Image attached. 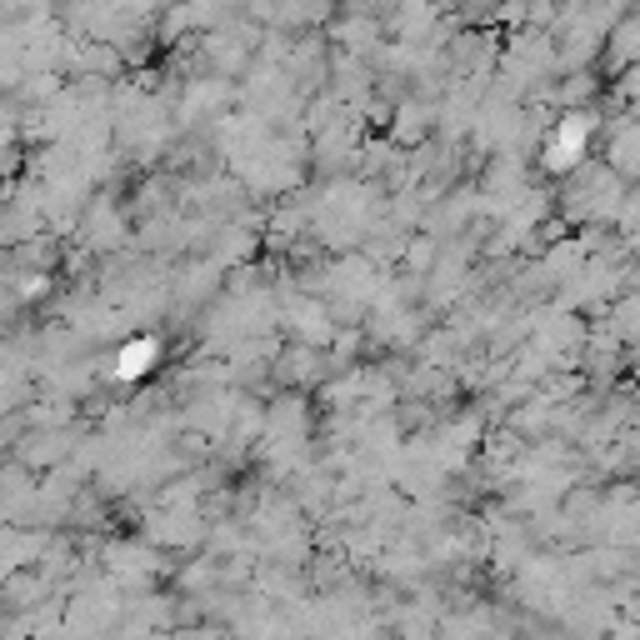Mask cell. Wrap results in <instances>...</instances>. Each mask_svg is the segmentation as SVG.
Here are the masks:
<instances>
[{
    "label": "cell",
    "instance_id": "1",
    "mask_svg": "<svg viewBox=\"0 0 640 640\" xmlns=\"http://www.w3.org/2000/svg\"><path fill=\"white\" fill-rule=\"evenodd\" d=\"M581 151H585V126L581 120H566V126L550 135V145H546V166L550 170H570L576 161H581Z\"/></svg>",
    "mask_w": 640,
    "mask_h": 640
},
{
    "label": "cell",
    "instance_id": "2",
    "mask_svg": "<svg viewBox=\"0 0 640 640\" xmlns=\"http://www.w3.org/2000/svg\"><path fill=\"white\" fill-rule=\"evenodd\" d=\"M155 356H161V345H155L151 335H141V341H131V345H120V356H116V376H120V380L145 376V370L155 366Z\"/></svg>",
    "mask_w": 640,
    "mask_h": 640
}]
</instances>
